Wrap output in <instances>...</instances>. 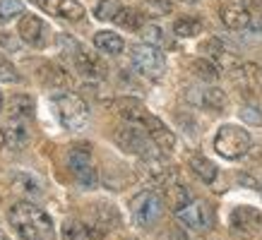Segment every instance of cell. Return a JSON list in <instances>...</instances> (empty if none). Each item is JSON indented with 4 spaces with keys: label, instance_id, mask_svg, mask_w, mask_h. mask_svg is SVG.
Segmentation results:
<instances>
[{
    "label": "cell",
    "instance_id": "obj_7",
    "mask_svg": "<svg viewBox=\"0 0 262 240\" xmlns=\"http://www.w3.org/2000/svg\"><path fill=\"white\" fill-rule=\"evenodd\" d=\"M68 161H70V168H72V173H75V180L80 185H84V187H94L96 168H94V163H92L89 144H75V147H70Z\"/></svg>",
    "mask_w": 262,
    "mask_h": 240
},
{
    "label": "cell",
    "instance_id": "obj_35",
    "mask_svg": "<svg viewBox=\"0 0 262 240\" xmlns=\"http://www.w3.org/2000/svg\"><path fill=\"white\" fill-rule=\"evenodd\" d=\"M241 5H243L250 15H255V17L262 15V0H241Z\"/></svg>",
    "mask_w": 262,
    "mask_h": 240
},
{
    "label": "cell",
    "instance_id": "obj_15",
    "mask_svg": "<svg viewBox=\"0 0 262 240\" xmlns=\"http://www.w3.org/2000/svg\"><path fill=\"white\" fill-rule=\"evenodd\" d=\"M144 130L149 132V137H151V142L159 147L161 152H171L176 147V135L171 132V130L161 123L157 115H149V120H147V125H144Z\"/></svg>",
    "mask_w": 262,
    "mask_h": 240
},
{
    "label": "cell",
    "instance_id": "obj_2",
    "mask_svg": "<svg viewBox=\"0 0 262 240\" xmlns=\"http://www.w3.org/2000/svg\"><path fill=\"white\" fill-rule=\"evenodd\" d=\"M130 214H133L135 226H140V228H151V226L159 224L161 214H164V202H161V197L157 192L142 190L130 200Z\"/></svg>",
    "mask_w": 262,
    "mask_h": 240
},
{
    "label": "cell",
    "instance_id": "obj_23",
    "mask_svg": "<svg viewBox=\"0 0 262 240\" xmlns=\"http://www.w3.org/2000/svg\"><path fill=\"white\" fill-rule=\"evenodd\" d=\"M173 32H176V36L190 39V36L202 34V22H200L198 17H181V19H176Z\"/></svg>",
    "mask_w": 262,
    "mask_h": 240
},
{
    "label": "cell",
    "instance_id": "obj_40",
    "mask_svg": "<svg viewBox=\"0 0 262 240\" xmlns=\"http://www.w3.org/2000/svg\"><path fill=\"white\" fill-rule=\"evenodd\" d=\"M185 3H195V0H185Z\"/></svg>",
    "mask_w": 262,
    "mask_h": 240
},
{
    "label": "cell",
    "instance_id": "obj_24",
    "mask_svg": "<svg viewBox=\"0 0 262 240\" xmlns=\"http://www.w3.org/2000/svg\"><path fill=\"white\" fill-rule=\"evenodd\" d=\"M41 77H43V82H46L48 87H56V89H63L70 84L68 75L60 67H56V65H43L41 67Z\"/></svg>",
    "mask_w": 262,
    "mask_h": 240
},
{
    "label": "cell",
    "instance_id": "obj_31",
    "mask_svg": "<svg viewBox=\"0 0 262 240\" xmlns=\"http://www.w3.org/2000/svg\"><path fill=\"white\" fill-rule=\"evenodd\" d=\"M0 82H8V84L19 82V75H17L15 65L10 63L8 58H3V56H0Z\"/></svg>",
    "mask_w": 262,
    "mask_h": 240
},
{
    "label": "cell",
    "instance_id": "obj_20",
    "mask_svg": "<svg viewBox=\"0 0 262 240\" xmlns=\"http://www.w3.org/2000/svg\"><path fill=\"white\" fill-rule=\"evenodd\" d=\"M94 46L99 48V51H103V53L118 56L125 43H123V39H120L118 34H113V32H99L94 36Z\"/></svg>",
    "mask_w": 262,
    "mask_h": 240
},
{
    "label": "cell",
    "instance_id": "obj_38",
    "mask_svg": "<svg viewBox=\"0 0 262 240\" xmlns=\"http://www.w3.org/2000/svg\"><path fill=\"white\" fill-rule=\"evenodd\" d=\"M0 240H8V235H5V233L0 231Z\"/></svg>",
    "mask_w": 262,
    "mask_h": 240
},
{
    "label": "cell",
    "instance_id": "obj_3",
    "mask_svg": "<svg viewBox=\"0 0 262 240\" xmlns=\"http://www.w3.org/2000/svg\"><path fill=\"white\" fill-rule=\"evenodd\" d=\"M250 144H253V139L248 135V130L238 128V125H224V128H219V132L214 137V149L216 154H222L224 159L246 156Z\"/></svg>",
    "mask_w": 262,
    "mask_h": 240
},
{
    "label": "cell",
    "instance_id": "obj_12",
    "mask_svg": "<svg viewBox=\"0 0 262 240\" xmlns=\"http://www.w3.org/2000/svg\"><path fill=\"white\" fill-rule=\"evenodd\" d=\"M231 228L238 233H257L262 228V214L255 207H236L231 211Z\"/></svg>",
    "mask_w": 262,
    "mask_h": 240
},
{
    "label": "cell",
    "instance_id": "obj_13",
    "mask_svg": "<svg viewBox=\"0 0 262 240\" xmlns=\"http://www.w3.org/2000/svg\"><path fill=\"white\" fill-rule=\"evenodd\" d=\"M219 17H222L224 27H229L233 32H238V29H246L248 24H250V12H248L243 5L238 3H233V0H226L219 10Z\"/></svg>",
    "mask_w": 262,
    "mask_h": 240
},
{
    "label": "cell",
    "instance_id": "obj_25",
    "mask_svg": "<svg viewBox=\"0 0 262 240\" xmlns=\"http://www.w3.org/2000/svg\"><path fill=\"white\" fill-rule=\"evenodd\" d=\"M116 22H118L120 27H125V29H135V32H140V29L144 27V17H142V12H137V10H133V8H120Z\"/></svg>",
    "mask_w": 262,
    "mask_h": 240
},
{
    "label": "cell",
    "instance_id": "obj_5",
    "mask_svg": "<svg viewBox=\"0 0 262 240\" xmlns=\"http://www.w3.org/2000/svg\"><path fill=\"white\" fill-rule=\"evenodd\" d=\"M130 58H133V65L137 67V72H142L144 77H149V80H159L166 72V58L154 43H137V46H133Z\"/></svg>",
    "mask_w": 262,
    "mask_h": 240
},
{
    "label": "cell",
    "instance_id": "obj_33",
    "mask_svg": "<svg viewBox=\"0 0 262 240\" xmlns=\"http://www.w3.org/2000/svg\"><path fill=\"white\" fill-rule=\"evenodd\" d=\"M202 53H207L212 60H216V58H222V53H224V43L219 39L205 41V43H202Z\"/></svg>",
    "mask_w": 262,
    "mask_h": 240
},
{
    "label": "cell",
    "instance_id": "obj_1",
    "mask_svg": "<svg viewBox=\"0 0 262 240\" xmlns=\"http://www.w3.org/2000/svg\"><path fill=\"white\" fill-rule=\"evenodd\" d=\"M10 226L22 240H53V221L41 207L32 202H17L8 211Z\"/></svg>",
    "mask_w": 262,
    "mask_h": 240
},
{
    "label": "cell",
    "instance_id": "obj_34",
    "mask_svg": "<svg viewBox=\"0 0 262 240\" xmlns=\"http://www.w3.org/2000/svg\"><path fill=\"white\" fill-rule=\"evenodd\" d=\"M241 118L246 120L248 125H262V113L257 111V108H253V106H246V108L241 111Z\"/></svg>",
    "mask_w": 262,
    "mask_h": 240
},
{
    "label": "cell",
    "instance_id": "obj_32",
    "mask_svg": "<svg viewBox=\"0 0 262 240\" xmlns=\"http://www.w3.org/2000/svg\"><path fill=\"white\" fill-rule=\"evenodd\" d=\"M140 32H142V36L147 39V43H154V46H157V43L164 41V32H161V27H157V24H144Z\"/></svg>",
    "mask_w": 262,
    "mask_h": 240
},
{
    "label": "cell",
    "instance_id": "obj_4",
    "mask_svg": "<svg viewBox=\"0 0 262 240\" xmlns=\"http://www.w3.org/2000/svg\"><path fill=\"white\" fill-rule=\"evenodd\" d=\"M58 120L68 130H82L89 120V108L77 94H58L53 99Z\"/></svg>",
    "mask_w": 262,
    "mask_h": 240
},
{
    "label": "cell",
    "instance_id": "obj_21",
    "mask_svg": "<svg viewBox=\"0 0 262 240\" xmlns=\"http://www.w3.org/2000/svg\"><path fill=\"white\" fill-rule=\"evenodd\" d=\"M202 104L209 108V111H224L226 106H229V96H226V91L224 89H219V87H209L202 94Z\"/></svg>",
    "mask_w": 262,
    "mask_h": 240
},
{
    "label": "cell",
    "instance_id": "obj_8",
    "mask_svg": "<svg viewBox=\"0 0 262 240\" xmlns=\"http://www.w3.org/2000/svg\"><path fill=\"white\" fill-rule=\"evenodd\" d=\"M231 80L243 96H257L262 91V67L255 63H241L233 67Z\"/></svg>",
    "mask_w": 262,
    "mask_h": 240
},
{
    "label": "cell",
    "instance_id": "obj_9",
    "mask_svg": "<svg viewBox=\"0 0 262 240\" xmlns=\"http://www.w3.org/2000/svg\"><path fill=\"white\" fill-rule=\"evenodd\" d=\"M17 34L24 43H29L34 48H43L48 43V27L46 22L36 15H24L19 19V27H17Z\"/></svg>",
    "mask_w": 262,
    "mask_h": 240
},
{
    "label": "cell",
    "instance_id": "obj_26",
    "mask_svg": "<svg viewBox=\"0 0 262 240\" xmlns=\"http://www.w3.org/2000/svg\"><path fill=\"white\" fill-rule=\"evenodd\" d=\"M12 187H15L17 192H22V195H29V197L41 195V183L32 176H24V173H19V176L12 178Z\"/></svg>",
    "mask_w": 262,
    "mask_h": 240
},
{
    "label": "cell",
    "instance_id": "obj_22",
    "mask_svg": "<svg viewBox=\"0 0 262 240\" xmlns=\"http://www.w3.org/2000/svg\"><path fill=\"white\" fill-rule=\"evenodd\" d=\"M8 111L10 115H17V118H29L34 113V101H32V96H27V94H17L10 99V104H8Z\"/></svg>",
    "mask_w": 262,
    "mask_h": 240
},
{
    "label": "cell",
    "instance_id": "obj_29",
    "mask_svg": "<svg viewBox=\"0 0 262 240\" xmlns=\"http://www.w3.org/2000/svg\"><path fill=\"white\" fill-rule=\"evenodd\" d=\"M22 0H0V24L12 22L17 15H22Z\"/></svg>",
    "mask_w": 262,
    "mask_h": 240
},
{
    "label": "cell",
    "instance_id": "obj_39",
    "mask_svg": "<svg viewBox=\"0 0 262 240\" xmlns=\"http://www.w3.org/2000/svg\"><path fill=\"white\" fill-rule=\"evenodd\" d=\"M0 108H3V94H0Z\"/></svg>",
    "mask_w": 262,
    "mask_h": 240
},
{
    "label": "cell",
    "instance_id": "obj_19",
    "mask_svg": "<svg viewBox=\"0 0 262 240\" xmlns=\"http://www.w3.org/2000/svg\"><path fill=\"white\" fill-rule=\"evenodd\" d=\"M190 168H192V173H195L202 183H214L216 166L209 159H205V156L195 154V156H190Z\"/></svg>",
    "mask_w": 262,
    "mask_h": 240
},
{
    "label": "cell",
    "instance_id": "obj_14",
    "mask_svg": "<svg viewBox=\"0 0 262 240\" xmlns=\"http://www.w3.org/2000/svg\"><path fill=\"white\" fill-rule=\"evenodd\" d=\"M113 106H116V111H118L127 123H135V125H142V128L147 125V120H149V115H151L142 106V101H137V99H116Z\"/></svg>",
    "mask_w": 262,
    "mask_h": 240
},
{
    "label": "cell",
    "instance_id": "obj_37",
    "mask_svg": "<svg viewBox=\"0 0 262 240\" xmlns=\"http://www.w3.org/2000/svg\"><path fill=\"white\" fill-rule=\"evenodd\" d=\"M3 144H5V132L0 130V147H3Z\"/></svg>",
    "mask_w": 262,
    "mask_h": 240
},
{
    "label": "cell",
    "instance_id": "obj_11",
    "mask_svg": "<svg viewBox=\"0 0 262 240\" xmlns=\"http://www.w3.org/2000/svg\"><path fill=\"white\" fill-rule=\"evenodd\" d=\"M176 216L188 228H195V231L209 228V224H212V214H209V207H207L205 202H188L181 211H176Z\"/></svg>",
    "mask_w": 262,
    "mask_h": 240
},
{
    "label": "cell",
    "instance_id": "obj_18",
    "mask_svg": "<svg viewBox=\"0 0 262 240\" xmlns=\"http://www.w3.org/2000/svg\"><path fill=\"white\" fill-rule=\"evenodd\" d=\"M60 238L63 240H94L96 233L84 226L82 221H75V219H68L63 226H60Z\"/></svg>",
    "mask_w": 262,
    "mask_h": 240
},
{
    "label": "cell",
    "instance_id": "obj_10",
    "mask_svg": "<svg viewBox=\"0 0 262 240\" xmlns=\"http://www.w3.org/2000/svg\"><path fill=\"white\" fill-rule=\"evenodd\" d=\"M70 60H72L75 72H80L82 77H103L106 75V65L94 53H89L87 48H82L80 43H72Z\"/></svg>",
    "mask_w": 262,
    "mask_h": 240
},
{
    "label": "cell",
    "instance_id": "obj_30",
    "mask_svg": "<svg viewBox=\"0 0 262 240\" xmlns=\"http://www.w3.org/2000/svg\"><path fill=\"white\" fill-rule=\"evenodd\" d=\"M5 142L12 147V149H22L24 144H27V130L22 125H12L8 130V135H5Z\"/></svg>",
    "mask_w": 262,
    "mask_h": 240
},
{
    "label": "cell",
    "instance_id": "obj_16",
    "mask_svg": "<svg viewBox=\"0 0 262 240\" xmlns=\"http://www.w3.org/2000/svg\"><path fill=\"white\" fill-rule=\"evenodd\" d=\"M41 8L48 10L51 15H58L63 19H82L84 8L77 0H41Z\"/></svg>",
    "mask_w": 262,
    "mask_h": 240
},
{
    "label": "cell",
    "instance_id": "obj_17",
    "mask_svg": "<svg viewBox=\"0 0 262 240\" xmlns=\"http://www.w3.org/2000/svg\"><path fill=\"white\" fill-rule=\"evenodd\" d=\"M164 200H166V204L171 207V211H181V209L190 202V192H188L185 185L176 183V180H166V183H164Z\"/></svg>",
    "mask_w": 262,
    "mask_h": 240
},
{
    "label": "cell",
    "instance_id": "obj_28",
    "mask_svg": "<svg viewBox=\"0 0 262 240\" xmlns=\"http://www.w3.org/2000/svg\"><path fill=\"white\" fill-rule=\"evenodd\" d=\"M120 12V3L118 0H99L94 8V15L96 19H101V22H111V19H116Z\"/></svg>",
    "mask_w": 262,
    "mask_h": 240
},
{
    "label": "cell",
    "instance_id": "obj_6",
    "mask_svg": "<svg viewBox=\"0 0 262 240\" xmlns=\"http://www.w3.org/2000/svg\"><path fill=\"white\" fill-rule=\"evenodd\" d=\"M113 139H116V144L127 154H137V156H142V159L151 154V144H149L151 137H149V132H144L142 125L127 123V125L116 130Z\"/></svg>",
    "mask_w": 262,
    "mask_h": 240
},
{
    "label": "cell",
    "instance_id": "obj_36",
    "mask_svg": "<svg viewBox=\"0 0 262 240\" xmlns=\"http://www.w3.org/2000/svg\"><path fill=\"white\" fill-rule=\"evenodd\" d=\"M154 3H159L161 8H168V5H171V0H154Z\"/></svg>",
    "mask_w": 262,
    "mask_h": 240
},
{
    "label": "cell",
    "instance_id": "obj_27",
    "mask_svg": "<svg viewBox=\"0 0 262 240\" xmlns=\"http://www.w3.org/2000/svg\"><path fill=\"white\" fill-rule=\"evenodd\" d=\"M192 72L198 75L200 80H207V82L219 80V67H216L209 58H200V60H195V63H192Z\"/></svg>",
    "mask_w": 262,
    "mask_h": 240
}]
</instances>
